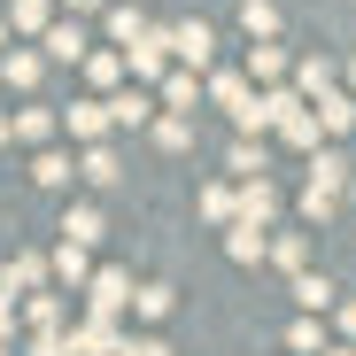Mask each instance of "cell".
Segmentation results:
<instances>
[{
	"instance_id": "6da1fadb",
	"label": "cell",
	"mask_w": 356,
	"mask_h": 356,
	"mask_svg": "<svg viewBox=\"0 0 356 356\" xmlns=\"http://www.w3.org/2000/svg\"><path fill=\"white\" fill-rule=\"evenodd\" d=\"M170 47L202 70V63H209V47H217V31H209V24H178V31H170Z\"/></svg>"
},
{
	"instance_id": "7a4b0ae2",
	"label": "cell",
	"mask_w": 356,
	"mask_h": 356,
	"mask_svg": "<svg viewBox=\"0 0 356 356\" xmlns=\"http://www.w3.org/2000/svg\"><path fill=\"white\" fill-rule=\"evenodd\" d=\"M348 124H356V101L325 86V93H318V132H348Z\"/></svg>"
},
{
	"instance_id": "3957f363",
	"label": "cell",
	"mask_w": 356,
	"mask_h": 356,
	"mask_svg": "<svg viewBox=\"0 0 356 356\" xmlns=\"http://www.w3.org/2000/svg\"><path fill=\"white\" fill-rule=\"evenodd\" d=\"M310 186H318V194H341V186H348V163H341L333 147H318V155H310Z\"/></svg>"
},
{
	"instance_id": "277c9868",
	"label": "cell",
	"mask_w": 356,
	"mask_h": 356,
	"mask_svg": "<svg viewBox=\"0 0 356 356\" xmlns=\"http://www.w3.org/2000/svg\"><path fill=\"white\" fill-rule=\"evenodd\" d=\"M47 54L54 63H86V31L78 24H47Z\"/></svg>"
},
{
	"instance_id": "5b68a950",
	"label": "cell",
	"mask_w": 356,
	"mask_h": 356,
	"mask_svg": "<svg viewBox=\"0 0 356 356\" xmlns=\"http://www.w3.org/2000/svg\"><path fill=\"white\" fill-rule=\"evenodd\" d=\"M163 54H170V31H147V39H132V70H140V78H155V70H163Z\"/></svg>"
},
{
	"instance_id": "8992f818",
	"label": "cell",
	"mask_w": 356,
	"mask_h": 356,
	"mask_svg": "<svg viewBox=\"0 0 356 356\" xmlns=\"http://www.w3.org/2000/svg\"><path fill=\"white\" fill-rule=\"evenodd\" d=\"M70 132H78V140H101V132H108V101H78V108H70Z\"/></svg>"
},
{
	"instance_id": "52a82bcc",
	"label": "cell",
	"mask_w": 356,
	"mask_h": 356,
	"mask_svg": "<svg viewBox=\"0 0 356 356\" xmlns=\"http://www.w3.org/2000/svg\"><path fill=\"white\" fill-rule=\"evenodd\" d=\"M271 209H279V194H271V178H248V194H241V217H248V225H264Z\"/></svg>"
},
{
	"instance_id": "ba28073f",
	"label": "cell",
	"mask_w": 356,
	"mask_h": 356,
	"mask_svg": "<svg viewBox=\"0 0 356 356\" xmlns=\"http://www.w3.org/2000/svg\"><path fill=\"white\" fill-rule=\"evenodd\" d=\"M124 286H132L124 271H101V279H93V310H124V302H132Z\"/></svg>"
},
{
	"instance_id": "9c48e42d",
	"label": "cell",
	"mask_w": 356,
	"mask_h": 356,
	"mask_svg": "<svg viewBox=\"0 0 356 356\" xmlns=\"http://www.w3.org/2000/svg\"><path fill=\"white\" fill-rule=\"evenodd\" d=\"M147 116H155L147 93H116V101H108V124H147Z\"/></svg>"
},
{
	"instance_id": "30bf717a",
	"label": "cell",
	"mask_w": 356,
	"mask_h": 356,
	"mask_svg": "<svg viewBox=\"0 0 356 356\" xmlns=\"http://www.w3.org/2000/svg\"><path fill=\"white\" fill-rule=\"evenodd\" d=\"M225 256H232V264H256V256H264V225H232Z\"/></svg>"
},
{
	"instance_id": "8fae6325",
	"label": "cell",
	"mask_w": 356,
	"mask_h": 356,
	"mask_svg": "<svg viewBox=\"0 0 356 356\" xmlns=\"http://www.w3.org/2000/svg\"><path fill=\"white\" fill-rule=\"evenodd\" d=\"M294 302H302V310H325V302H333V279H325V271H302V279H294Z\"/></svg>"
},
{
	"instance_id": "7c38bea8",
	"label": "cell",
	"mask_w": 356,
	"mask_h": 356,
	"mask_svg": "<svg viewBox=\"0 0 356 356\" xmlns=\"http://www.w3.org/2000/svg\"><path fill=\"white\" fill-rule=\"evenodd\" d=\"M86 178H93V186H116V178H124V170H116V155L108 147H86V163H78Z\"/></svg>"
},
{
	"instance_id": "4fadbf2b",
	"label": "cell",
	"mask_w": 356,
	"mask_h": 356,
	"mask_svg": "<svg viewBox=\"0 0 356 356\" xmlns=\"http://www.w3.org/2000/svg\"><path fill=\"white\" fill-rule=\"evenodd\" d=\"M63 232H70V248L101 241V209H70V217H63Z\"/></svg>"
},
{
	"instance_id": "5bb4252c",
	"label": "cell",
	"mask_w": 356,
	"mask_h": 356,
	"mask_svg": "<svg viewBox=\"0 0 356 356\" xmlns=\"http://www.w3.org/2000/svg\"><path fill=\"white\" fill-rule=\"evenodd\" d=\"M70 170H78L70 155H39V163H31V178H39V186H70Z\"/></svg>"
},
{
	"instance_id": "9a60e30c",
	"label": "cell",
	"mask_w": 356,
	"mask_h": 356,
	"mask_svg": "<svg viewBox=\"0 0 356 356\" xmlns=\"http://www.w3.org/2000/svg\"><path fill=\"white\" fill-rule=\"evenodd\" d=\"M194 93H202V86H194L186 70H178V78H163V101H170V116H186V108H194Z\"/></svg>"
},
{
	"instance_id": "2e32d148",
	"label": "cell",
	"mask_w": 356,
	"mask_h": 356,
	"mask_svg": "<svg viewBox=\"0 0 356 356\" xmlns=\"http://www.w3.org/2000/svg\"><path fill=\"white\" fill-rule=\"evenodd\" d=\"M132 310H140V318H163V310H170V286H163V279H147V286L132 294Z\"/></svg>"
},
{
	"instance_id": "e0dca14e",
	"label": "cell",
	"mask_w": 356,
	"mask_h": 356,
	"mask_svg": "<svg viewBox=\"0 0 356 356\" xmlns=\"http://www.w3.org/2000/svg\"><path fill=\"white\" fill-rule=\"evenodd\" d=\"M47 24V0H8V31H39Z\"/></svg>"
},
{
	"instance_id": "ac0fdd59",
	"label": "cell",
	"mask_w": 356,
	"mask_h": 356,
	"mask_svg": "<svg viewBox=\"0 0 356 356\" xmlns=\"http://www.w3.org/2000/svg\"><path fill=\"white\" fill-rule=\"evenodd\" d=\"M241 24H248L256 39H271V31H279V8H271V0H248V8H241Z\"/></svg>"
},
{
	"instance_id": "d6986e66",
	"label": "cell",
	"mask_w": 356,
	"mask_h": 356,
	"mask_svg": "<svg viewBox=\"0 0 356 356\" xmlns=\"http://www.w3.org/2000/svg\"><path fill=\"white\" fill-rule=\"evenodd\" d=\"M279 132H286L294 147H318V116H310V108H294V116H286V124H279Z\"/></svg>"
},
{
	"instance_id": "ffe728a7",
	"label": "cell",
	"mask_w": 356,
	"mask_h": 356,
	"mask_svg": "<svg viewBox=\"0 0 356 356\" xmlns=\"http://www.w3.org/2000/svg\"><path fill=\"white\" fill-rule=\"evenodd\" d=\"M0 78H8V86H39V54H8Z\"/></svg>"
},
{
	"instance_id": "44dd1931",
	"label": "cell",
	"mask_w": 356,
	"mask_h": 356,
	"mask_svg": "<svg viewBox=\"0 0 356 356\" xmlns=\"http://www.w3.org/2000/svg\"><path fill=\"white\" fill-rule=\"evenodd\" d=\"M47 124H54V116H47V108H24V116H16V124H8V132H16V140H47Z\"/></svg>"
},
{
	"instance_id": "7402d4cb",
	"label": "cell",
	"mask_w": 356,
	"mask_h": 356,
	"mask_svg": "<svg viewBox=\"0 0 356 356\" xmlns=\"http://www.w3.org/2000/svg\"><path fill=\"white\" fill-rule=\"evenodd\" d=\"M108 31H116V39H147V24H140V8H116V16H108Z\"/></svg>"
},
{
	"instance_id": "603a6c76",
	"label": "cell",
	"mask_w": 356,
	"mask_h": 356,
	"mask_svg": "<svg viewBox=\"0 0 356 356\" xmlns=\"http://www.w3.org/2000/svg\"><path fill=\"white\" fill-rule=\"evenodd\" d=\"M232 170H241V178H264V147L241 140V147H232Z\"/></svg>"
},
{
	"instance_id": "cb8c5ba5",
	"label": "cell",
	"mask_w": 356,
	"mask_h": 356,
	"mask_svg": "<svg viewBox=\"0 0 356 356\" xmlns=\"http://www.w3.org/2000/svg\"><path fill=\"white\" fill-rule=\"evenodd\" d=\"M155 140H163V147H186L194 132H186V116H163V124H155Z\"/></svg>"
},
{
	"instance_id": "d4e9b609",
	"label": "cell",
	"mask_w": 356,
	"mask_h": 356,
	"mask_svg": "<svg viewBox=\"0 0 356 356\" xmlns=\"http://www.w3.org/2000/svg\"><path fill=\"white\" fill-rule=\"evenodd\" d=\"M86 70H93V86H116V70H124V63H116V54H86Z\"/></svg>"
},
{
	"instance_id": "484cf974",
	"label": "cell",
	"mask_w": 356,
	"mask_h": 356,
	"mask_svg": "<svg viewBox=\"0 0 356 356\" xmlns=\"http://www.w3.org/2000/svg\"><path fill=\"white\" fill-rule=\"evenodd\" d=\"M202 217H217V225H225V217H232V194H225V186H209V194H202Z\"/></svg>"
},
{
	"instance_id": "4316f807",
	"label": "cell",
	"mask_w": 356,
	"mask_h": 356,
	"mask_svg": "<svg viewBox=\"0 0 356 356\" xmlns=\"http://www.w3.org/2000/svg\"><path fill=\"white\" fill-rule=\"evenodd\" d=\"M124 356H170V348H163V341H132Z\"/></svg>"
},
{
	"instance_id": "83f0119b",
	"label": "cell",
	"mask_w": 356,
	"mask_h": 356,
	"mask_svg": "<svg viewBox=\"0 0 356 356\" xmlns=\"http://www.w3.org/2000/svg\"><path fill=\"white\" fill-rule=\"evenodd\" d=\"M0 39H8V16H0Z\"/></svg>"
},
{
	"instance_id": "f1b7e54d",
	"label": "cell",
	"mask_w": 356,
	"mask_h": 356,
	"mask_svg": "<svg viewBox=\"0 0 356 356\" xmlns=\"http://www.w3.org/2000/svg\"><path fill=\"white\" fill-rule=\"evenodd\" d=\"M348 194H356V170H348Z\"/></svg>"
},
{
	"instance_id": "f546056e",
	"label": "cell",
	"mask_w": 356,
	"mask_h": 356,
	"mask_svg": "<svg viewBox=\"0 0 356 356\" xmlns=\"http://www.w3.org/2000/svg\"><path fill=\"white\" fill-rule=\"evenodd\" d=\"M333 356H356V348H333Z\"/></svg>"
},
{
	"instance_id": "4dcf8cb0",
	"label": "cell",
	"mask_w": 356,
	"mask_h": 356,
	"mask_svg": "<svg viewBox=\"0 0 356 356\" xmlns=\"http://www.w3.org/2000/svg\"><path fill=\"white\" fill-rule=\"evenodd\" d=\"M348 86H356V63H348Z\"/></svg>"
},
{
	"instance_id": "1f68e13d",
	"label": "cell",
	"mask_w": 356,
	"mask_h": 356,
	"mask_svg": "<svg viewBox=\"0 0 356 356\" xmlns=\"http://www.w3.org/2000/svg\"><path fill=\"white\" fill-rule=\"evenodd\" d=\"M0 356H8V348H0Z\"/></svg>"
}]
</instances>
